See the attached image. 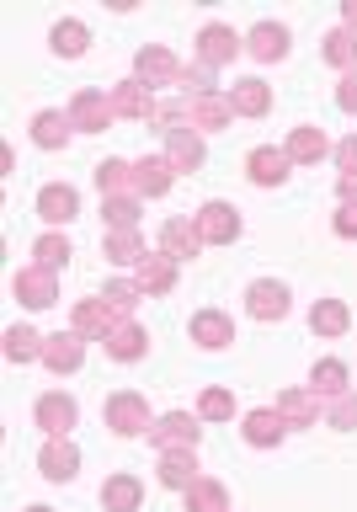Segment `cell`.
<instances>
[{
    "label": "cell",
    "instance_id": "cell-1",
    "mask_svg": "<svg viewBox=\"0 0 357 512\" xmlns=\"http://www.w3.org/2000/svg\"><path fill=\"white\" fill-rule=\"evenodd\" d=\"M198 438H203V427L192 422L187 411H171V416H160V422L150 427V443L160 448V454H176V448H187V454H198Z\"/></svg>",
    "mask_w": 357,
    "mask_h": 512
},
{
    "label": "cell",
    "instance_id": "cell-2",
    "mask_svg": "<svg viewBox=\"0 0 357 512\" xmlns=\"http://www.w3.org/2000/svg\"><path fill=\"white\" fill-rule=\"evenodd\" d=\"M107 427L123 432V438H134V432H150V406H144V395H134V390L107 395Z\"/></svg>",
    "mask_w": 357,
    "mask_h": 512
},
{
    "label": "cell",
    "instance_id": "cell-3",
    "mask_svg": "<svg viewBox=\"0 0 357 512\" xmlns=\"http://www.w3.org/2000/svg\"><path fill=\"white\" fill-rule=\"evenodd\" d=\"M192 224H198L203 246H230V240L240 235V214H235L230 203H203V208H198V219H192Z\"/></svg>",
    "mask_w": 357,
    "mask_h": 512
},
{
    "label": "cell",
    "instance_id": "cell-4",
    "mask_svg": "<svg viewBox=\"0 0 357 512\" xmlns=\"http://www.w3.org/2000/svg\"><path fill=\"white\" fill-rule=\"evenodd\" d=\"M32 416H38V427L48 432V438H70V427L80 422V406H75V400L64 395V390H48Z\"/></svg>",
    "mask_w": 357,
    "mask_h": 512
},
{
    "label": "cell",
    "instance_id": "cell-5",
    "mask_svg": "<svg viewBox=\"0 0 357 512\" xmlns=\"http://www.w3.org/2000/svg\"><path fill=\"white\" fill-rule=\"evenodd\" d=\"M240 48H246V38H235V27H224V22H208L198 32V59L214 70V64H230Z\"/></svg>",
    "mask_w": 357,
    "mask_h": 512
},
{
    "label": "cell",
    "instance_id": "cell-6",
    "mask_svg": "<svg viewBox=\"0 0 357 512\" xmlns=\"http://www.w3.org/2000/svg\"><path fill=\"white\" fill-rule=\"evenodd\" d=\"M11 294L22 304H32V310H48V304L59 299V288H54V272H48V267H22L11 278Z\"/></svg>",
    "mask_w": 357,
    "mask_h": 512
},
{
    "label": "cell",
    "instance_id": "cell-7",
    "mask_svg": "<svg viewBox=\"0 0 357 512\" xmlns=\"http://www.w3.org/2000/svg\"><path fill=\"white\" fill-rule=\"evenodd\" d=\"M288 166H294V160H288V150H278V144H262V150L246 155V171H251L256 187H283Z\"/></svg>",
    "mask_w": 357,
    "mask_h": 512
},
{
    "label": "cell",
    "instance_id": "cell-8",
    "mask_svg": "<svg viewBox=\"0 0 357 512\" xmlns=\"http://www.w3.org/2000/svg\"><path fill=\"white\" fill-rule=\"evenodd\" d=\"M203 251V235L192 219H166L160 224V256H171V262H187V256Z\"/></svg>",
    "mask_w": 357,
    "mask_h": 512
},
{
    "label": "cell",
    "instance_id": "cell-9",
    "mask_svg": "<svg viewBox=\"0 0 357 512\" xmlns=\"http://www.w3.org/2000/svg\"><path fill=\"white\" fill-rule=\"evenodd\" d=\"M38 470H43L48 480H75V470H80V448H75L70 438H43V448H38Z\"/></svg>",
    "mask_w": 357,
    "mask_h": 512
},
{
    "label": "cell",
    "instance_id": "cell-10",
    "mask_svg": "<svg viewBox=\"0 0 357 512\" xmlns=\"http://www.w3.org/2000/svg\"><path fill=\"white\" fill-rule=\"evenodd\" d=\"M134 75H139V86H171V80H182V64H176L171 48H144L134 59Z\"/></svg>",
    "mask_w": 357,
    "mask_h": 512
},
{
    "label": "cell",
    "instance_id": "cell-11",
    "mask_svg": "<svg viewBox=\"0 0 357 512\" xmlns=\"http://www.w3.org/2000/svg\"><path fill=\"white\" fill-rule=\"evenodd\" d=\"M80 358H86V336H80V331H59V336H48V342H43V363L54 368V374H75Z\"/></svg>",
    "mask_w": 357,
    "mask_h": 512
},
{
    "label": "cell",
    "instance_id": "cell-12",
    "mask_svg": "<svg viewBox=\"0 0 357 512\" xmlns=\"http://www.w3.org/2000/svg\"><path fill=\"white\" fill-rule=\"evenodd\" d=\"M70 123H75V128H86V134L107 128V123H112V96H107V91H75Z\"/></svg>",
    "mask_w": 357,
    "mask_h": 512
},
{
    "label": "cell",
    "instance_id": "cell-13",
    "mask_svg": "<svg viewBox=\"0 0 357 512\" xmlns=\"http://www.w3.org/2000/svg\"><path fill=\"white\" fill-rule=\"evenodd\" d=\"M192 342L208 347V352L230 347L235 342V320L224 315V310H198V315H192Z\"/></svg>",
    "mask_w": 357,
    "mask_h": 512
},
{
    "label": "cell",
    "instance_id": "cell-14",
    "mask_svg": "<svg viewBox=\"0 0 357 512\" xmlns=\"http://www.w3.org/2000/svg\"><path fill=\"white\" fill-rule=\"evenodd\" d=\"M246 310H251V320H283L288 315V288L272 283V278L251 283L246 288Z\"/></svg>",
    "mask_w": 357,
    "mask_h": 512
},
{
    "label": "cell",
    "instance_id": "cell-15",
    "mask_svg": "<svg viewBox=\"0 0 357 512\" xmlns=\"http://www.w3.org/2000/svg\"><path fill=\"white\" fill-rule=\"evenodd\" d=\"M230 118H235V107H230V96H224V91H208V96H192V102H187V123L208 128V134L224 128Z\"/></svg>",
    "mask_w": 357,
    "mask_h": 512
},
{
    "label": "cell",
    "instance_id": "cell-16",
    "mask_svg": "<svg viewBox=\"0 0 357 512\" xmlns=\"http://www.w3.org/2000/svg\"><path fill=\"white\" fill-rule=\"evenodd\" d=\"M38 214H43V224H70L80 214V192L64 187V182H48L38 192Z\"/></svg>",
    "mask_w": 357,
    "mask_h": 512
},
{
    "label": "cell",
    "instance_id": "cell-17",
    "mask_svg": "<svg viewBox=\"0 0 357 512\" xmlns=\"http://www.w3.org/2000/svg\"><path fill=\"white\" fill-rule=\"evenodd\" d=\"M246 54L262 59V64L288 59V27H278V22H256V27L246 32Z\"/></svg>",
    "mask_w": 357,
    "mask_h": 512
},
{
    "label": "cell",
    "instance_id": "cell-18",
    "mask_svg": "<svg viewBox=\"0 0 357 512\" xmlns=\"http://www.w3.org/2000/svg\"><path fill=\"white\" fill-rule=\"evenodd\" d=\"M171 182H176V166H171L166 155L139 160V166H134V192H139V198H166Z\"/></svg>",
    "mask_w": 357,
    "mask_h": 512
},
{
    "label": "cell",
    "instance_id": "cell-19",
    "mask_svg": "<svg viewBox=\"0 0 357 512\" xmlns=\"http://www.w3.org/2000/svg\"><path fill=\"white\" fill-rule=\"evenodd\" d=\"M102 347H107L118 363H134V358H144V347H150V336H144V331L134 326V320H118V326H112V331L102 336Z\"/></svg>",
    "mask_w": 357,
    "mask_h": 512
},
{
    "label": "cell",
    "instance_id": "cell-20",
    "mask_svg": "<svg viewBox=\"0 0 357 512\" xmlns=\"http://www.w3.org/2000/svg\"><path fill=\"white\" fill-rule=\"evenodd\" d=\"M230 107L240 112V118H262V112L272 107V91H267V80H235L230 91Z\"/></svg>",
    "mask_w": 357,
    "mask_h": 512
},
{
    "label": "cell",
    "instance_id": "cell-21",
    "mask_svg": "<svg viewBox=\"0 0 357 512\" xmlns=\"http://www.w3.org/2000/svg\"><path fill=\"white\" fill-rule=\"evenodd\" d=\"M160 486L192 491V486H198V459H192L187 448H176V454H160Z\"/></svg>",
    "mask_w": 357,
    "mask_h": 512
},
{
    "label": "cell",
    "instance_id": "cell-22",
    "mask_svg": "<svg viewBox=\"0 0 357 512\" xmlns=\"http://www.w3.org/2000/svg\"><path fill=\"white\" fill-rule=\"evenodd\" d=\"M112 112H123V118H155V96H150V86H139V80H123V86H112Z\"/></svg>",
    "mask_w": 357,
    "mask_h": 512
},
{
    "label": "cell",
    "instance_id": "cell-23",
    "mask_svg": "<svg viewBox=\"0 0 357 512\" xmlns=\"http://www.w3.org/2000/svg\"><path fill=\"white\" fill-rule=\"evenodd\" d=\"M134 283L144 288V294H171V288H176V262H171V256H160V251L144 256Z\"/></svg>",
    "mask_w": 357,
    "mask_h": 512
},
{
    "label": "cell",
    "instance_id": "cell-24",
    "mask_svg": "<svg viewBox=\"0 0 357 512\" xmlns=\"http://www.w3.org/2000/svg\"><path fill=\"white\" fill-rule=\"evenodd\" d=\"M166 160L176 171H198L203 166V139L192 134V128H176V134H166Z\"/></svg>",
    "mask_w": 357,
    "mask_h": 512
},
{
    "label": "cell",
    "instance_id": "cell-25",
    "mask_svg": "<svg viewBox=\"0 0 357 512\" xmlns=\"http://www.w3.org/2000/svg\"><path fill=\"white\" fill-rule=\"evenodd\" d=\"M139 502H144V486L134 475H112L102 486V507L107 512H139Z\"/></svg>",
    "mask_w": 357,
    "mask_h": 512
},
{
    "label": "cell",
    "instance_id": "cell-26",
    "mask_svg": "<svg viewBox=\"0 0 357 512\" xmlns=\"http://www.w3.org/2000/svg\"><path fill=\"white\" fill-rule=\"evenodd\" d=\"M70 112H38V118H32V144H38V150H59L64 139H70Z\"/></svg>",
    "mask_w": 357,
    "mask_h": 512
},
{
    "label": "cell",
    "instance_id": "cell-27",
    "mask_svg": "<svg viewBox=\"0 0 357 512\" xmlns=\"http://www.w3.org/2000/svg\"><path fill=\"white\" fill-rule=\"evenodd\" d=\"M283 427H288V422H283L278 411H251V416H246V443H251V448H278V443H283Z\"/></svg>",
    "mask_w": 357,
    "mask_h": 512
},
{
    "label": "cell",
    "instance_id": "cell-28",
    "mask_svg": "<svg viewBox=\"0 0 357 512\" xmlns=\"http://www.w3.org/2000/svg\"><path fill=\"white\" fill-rule=\"evenodd\" d=\"M112 326H118V315L107 310V299H86V304H75V331H80V336H107Z\"/></svg>",
    "mask_w": 357,
    "mask_h": 512
},
{
    "label": "cell",
    "instance_id": "cell-29",
    "mask_svg": "<svg viewBox=\"0 0 357 512\" xmlns=\"http://www.w3.org/2000/svg\"><path fill=\"white\" fill-rule=\"evenodd\" d=\"M43 342L48 336H38L32 326H11L6 331V358L11 363H32V358H43Z\"/></svg>",
    "mask_w": 357,
    "mask_h": 512
},
{
    "label": "cell",
    "instance_id": "cell-30",
    "mask_svg": "<svg viewBox=\"0 0 357 512\" xmlns=\"http://www.w3.org/2000/svg\"><path fill=\"white\" fill-rule=\"evenodd\" d=\"M310 390H315V395H347V363L320 358V363L310 368Z\"/></svg>",
    "mask_w": 357,
    "mask_h": 512
},
{
    "label": "cell",
    "instance_id": "cell-31",
    "mask_svg": "<svg viewBox=\"0 0 357 512\" xmlns=\"http://www.w3.org/2000/svg\"><path fill=\"white\" fill-rule=\"evenodd\" d=\"M102 246H107L112 262H134V267L144 262V256H150V251H144V240H139V230H107Z\"/></svg>",
    "mask_w": 357,
    "mask_h": 512
},
{
    "label": "cell",
    "instance_id": "cell-32",
    "mask_svg": "<svg viewBox=\"0 0 357 512\" xmlns=\"http://www.w3.org/2000/svg\"><path fill=\"white\" fill-rule=\"evenodd\" d=\"M278 416H283V422H294V427H310L315 416H320V406L304 390H283L278 395Z\"/></svg>",
    "mask_w": 357,
    "mask_h": 512
},
{
    "label": "cell",
    "instance_id": "cell-33",
    "mask_svg": "<svg viewBox=\"0 0 357 512\" xmlns=\"http://www.w3.org/2000/svg\"><path fill=\"white\" fill-rule=\"evenodd\" d=\"M86 43H91V32H86V22H75V16L54 27V54H64V59H80V54H86Z\"/></svg>",
    "mask_w": 357,
    "mask_h": 512
},
{
    "label": "cell",
    "instance_id": "cell-34",
    "mask_svg": "<svg viewBox=\"0 0 357 512\" xmlns=\"http://www.w3.org/2000/svg\"><path fill=\"white\" fill-rule=\"evenodd\" d=\"M310 326H315L320 336H342V331H347V304H342V299H320L315 310H310Z\"/></svg>",
    "mask_w": 357,
    "mask_h": 512
},
{
    "label": "cell",
    "instance_id": "cell-35",
    "mask_svg": "<svg viewBox=\"0 0 357 512\" xmlns=\"http://www.w3.org/2000/svg\"><path fill=\"white\" fill-rule=\"evenodd\" d=\"M96 187H102V198H118V192L134 187V166H123V160H102V166H96Z\"/></svg>",
    "mask_w": 357,
    "mask_h": 512
},
{
    "label": "cell",
    "instance_id": "cell-36",
    "mask_svg": "<svg viewBox=\"0 0 357 512\" xmlns=\"http://www.w3.org/2000/svg\"><path fill=\"white\" fill-rule=\"evenodd\" d=\"M326 150L331 144H326L320 128H294V134H288V160H320Z\"/></svg>",
    "mask_w": 357,
    "mask_h": 512
},
{
    "label": "cell",
    "instance_id": "cell-37",
    "mask_svg": "<svg viewBox=\"0 0 357 512\" xmlns=\"http://www.w3.org/2000/svg\"><path fill=\"white\" fill-rule=\"evenodd\" d=\"M32 256H38V267L59 272L75 251H70V240H64V235H38V240H32Z\"/></svg>",
    "mask_w": 357,
    "mask_h": 512
},
{
    "label": "cell",
    "instance_id": "cell-38",
    "mask_svg": "<svg viewBox=\"0 0 357 512\" xmlns=\"http://www.w3.org/2000/svg\"><path fill=\"white\" fill-rule=\"evenodd\" d=\"M326 59L336 64V70L352 75V64H357V32L352 27H336L331 38H326Z\"/></svg>",
    "mask_w": 357,
    "mask_h": 512
},
{
    "label": "cell",
    "instance_id": "cell-39",
    "mask_svg": "<svg viewBox=\"0 0 357 512\" xmlns=\"http://www.w3.org/2000/svg\"><path fill=\"white\" fill-rule=\"evenodd\" d=\"M102 214L112 219V230H139V192H118V198H107Z\"/></svg>",
    "mask_w": 357,
    "mask_h": 512
},
{
    "label": "cell",
    "instance_id": "cell-40",
    "mask_svg": "<svg viewBox=\"0 0 357 512\" xmlns=\"http://www.w3.org/2000/svg\"><path fill=\"white\" fill-rule=\"evenodd\" d=\"M102 299H107V310L118 315V320H128V315L139 310L144 288H139V283H107V294H102Z\"/></svg>",
    "mask_w": 357,
    "mask_h": 512
},
{
    "label": "cell",
    "instance_id": "cell-41",
    "mask_svg": "<svg viewBox=\"0 0 357 512\" xmlns=\"http://www.w3.org/2000/svg\"><path fill=\"white\" fill-rule=\"evenodd\" d=\"M187 512H230V507H224V486H219V480H198V486L187 491Z\"/></svg>",
    "mask_w": 357,
    "mask_h": 512
},
{
    "label": "cell",
    "instance_id": "cell-42",
    "mask_svg": "<svg viewBox=\"0 0 357 512\" xmlns=\"http://www.w3.org/2000/svg\"><path fill=\"white\" fill-rule=\"evenodd\" d=\"M203 416H208V422H224V416H235L230 390H208V395H203Z\"/></svg>",
    "mask_w": 357,
    "mask_h": 512
},
{
    "label": "cell",
    "instance_id": "cell-43",
    "mask_svg": "<svg viewBox=\"0 0 357 512\" xmlns=\"http://www.w3.org/2000/svg\"><path fill=\"white\" fill-rule=\"evenodd\" d=\"M326 422H331V427H357V395H352V390L336 395V406H331Z\"/></svg>",
    "mask_w": 357,
    "mask_h": 512
},
{
    "label": "cell",
    "instance_id": "cell-44",
    "mask_svg": "<svg viewBox=\"0 0 357 512\" xmlns=\"http://www.w3.org/2000/svg\"><path fill=\"white\" fill-rule=\"evenodd\" d=\"M336 235H342V240H357V208L352 203H342V208H336Z\"/></svg>",
    "mask_w": 357,
    "mask_h": 512
},
{
    "label": "cell",
    "instance_id": "cell-45",
    "mask_svg": "<svg viewBox=\"0 0 357 512\" xmlns=\"http://www.w3.org/2000/svg\"><path fill=\"white\" fill-rule=\"evenodd\" d=\"M336 166H342V176H357V134L336 144Z\"/></svg>",
    "mask_w": 357,
    "mask_h": 512
},
{
    "label": "cell",
    "instance_id": "cell-46",
    "mask_svg": "<svg viewBox=\"0 0 357 512\" xmlns=\"http://www.w3.org/2000/svg\"><path fill=\"white\" fill-rule=\"evenodd\" d=\"M336 107H342V112H357V70L342 75V86H336Z\"/></svg>",
    "mask_w": 357,
    "mask_h": 512
},
{
    "label": "cell",
    "instance_id": "cell-47",
    "mask_svg": "<svg viewBox=\"0 0 357 512\" xmlns=\"http://www.w3.org/2000/svg\"><path fill=\"white\" fill-rule=\"evenodd\" d=\"M342 198H347V203H357V176H342Z\"/></svg>",
    "mask_w": 357,
    "mask_h": 512
},
{
    "label": "cell",
    "instance_id": "cell-48",
    "mask_svg": "<svg viewBox=\"0 0 357 512\" xmlns=\"http://www.w3.org/2000/svg\"><path fill=\"white\" fill-rule=\"evenodd\" d=\"M342 16H347V27H357V0H347V11H342Z\"/></svg>",
    "mask_w": 357,
    "mask_h": 512
},
{
    "label": "cell",
    "instance_id": "cell-49",
    "mask_svg": "<svg viewBox=\"0 0 357 512\" xmlns=\"http://www.w3.org/2000/svg\"><path fill=\"white\" fill-rule=\"evenodd\" d=\"M27 512H54V507H27Z\"/></svg>",
    "mask_w": 357,
    "mask_h": 512
}]
</instances>
